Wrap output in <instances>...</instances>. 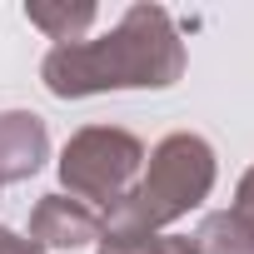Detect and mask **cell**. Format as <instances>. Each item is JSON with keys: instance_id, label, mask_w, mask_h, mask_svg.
<instances>
[{"instance_id": "obj_2", "label": "cell", "mask_w": 254, "mask_h": 254, "mask_svg": "<svg viewBox=\"0 0 254 254\" xmlns=\"http://www.w3.org/2000/svg\"><path fill=\"white\" fill-rule=\"evenodd\" d=\"M214 190V150L199 135H170L150 150V170L145 180L125 194L105 224H125V229H165L180 214H190L204 194Z\"/></svg>"}, {"instance_id": "obj_5", "label": "cell", "mask_w": 254, "mask_h": 254, "mask_svg": "<svg viewBox=\"0 0 254 254\" xmlns=\"http://www.w3.org/2000/svg\"><path fill=\"white\" fill-rule=\"evenodd\" d=\"M50 155V135H45V120L30 110H5L0 115V185H15L30 180Z\"/></svg>"}, {"instance_id": "obj_6", "label": "cell", "mask_w": 254, "mask_h": 254, "mask_svg": "<svg viewBox=\"0 0 254 254\" xmlns=\"http://www.w3.org/2000/svg\"><path fill=\"white\" fill-rule=\"evenodd\" d=\"M25 15H30V25H40L55 45H75V40H85V30L95 25L100 10L90 5V0H80V5H70V0H30Z\"/></svg>"}, {"instance_id": "obj_11", "label": "cell", "mask_w": 254, "mask_h": 254, "mask_svg": "<svg viewBox=\"0 0 254 254\" xmlns=\"http://www.w3.org/2000/svg\"><path fill=\"white\" fill-rule=\"evenodd\" d=\"M0 254H45L35 239H20V234H10L5 224H0Z\"/></svg>"}, {"instance_id": "obj_8", "label": "cell", "mask_w": 254, "mask_h": 254, "mask_svg": "<svg viewBox=\"0 0 254 254\" xmlns=\"http://www.w3.org/2000/svg\"><path fill=\"white\" fill-rule=\"evenodd\" d=\"M100 254H155V234H150V229L105 224V229H100Z\"/></svg>"}, {"instance_id": "obj_7", "label": "cell", "mask_w": 254, "mask_h": 254, "mask_svg": "<svg viewBox=\"0 0 254 254\" xmlns=\"http://www.w3.org/2000/svg\"><path fill=\"white\" fill-rule=\"evenodd\" d=\"M194 244H199V254H254V234H249V224H244L234 209L209 214V219L199 224Z\"/></svg>"}, {"instance_id": "obj_4", "label": "cell", "mask_w": 254, "mask_h": 254, "mask_svg": "<svg viewBox=\"0 0 254 254\" xmlns=\"http://www.w3.org/2000/svg\"><path fill=\"white\" fill-rule=\"evenodd\" d=\"M100 229H105V219L90 204L65 199V194H45L30 214V239L40 249H80V244L100 239Z\"/></svg>"}, {"instance_id": "obj_9", "label": "cell", "mask_w": 254, "mask_h": 254, "mask_svg": "<svg viewBox=\"0 0 254 254\" xmlns=\"http://www.w3.org/2000/svg\"><path fill=\"white\" fill-rule=\"evenodd\" d=\"M234 214L249 224V234H254V170L239 180V199H234Z\"/></svg>"}, {"instance_id": "obj_10", "label": "cell", "mask_w": 254, "mask_h": 254, "mask_svg": "<svg viewBox=\"0 0 254 254\" xmlns=\"http://www.w3.org/2000/svg\"><path fill=\"white\" fill-rule=\"evenodd\" d=\"M155 254H199V244L185 234H155Z\"/></svg>"}, {"instance_id": "obj_1", "label": "cell", "mask_w": 254, "mask_h": 254, "mask_svg": "<svg viewBox=\"0 0 254 254\" xmlns=\"http://www.w3.org/2000/svg\"><path fill=\"white\" fill-rule=\"evenodd\" d=\"M45 90L60 100L100 95V90H165L185 75V45L160 5H130L120 25L100 40L55 45L40 65Z\"/></svg>"}, {"instance_id": "obj_3", "label": "cell", "mask_w": 254, "mask_h": 254, "mask_svg": "<svg viewBox=\"0 0 254 254\" xmlns=\"http://www.w3.org/2000/svg\"><path fill=\"white\" fill-rule=\"evenodd\" d=\"M145 165V145L130 130H110V125H90L80 130L65 155H60V180L70 190V199L80 204H105L115 209L125 194L135 190V175Z\"/></svg>"}]
</instances>
